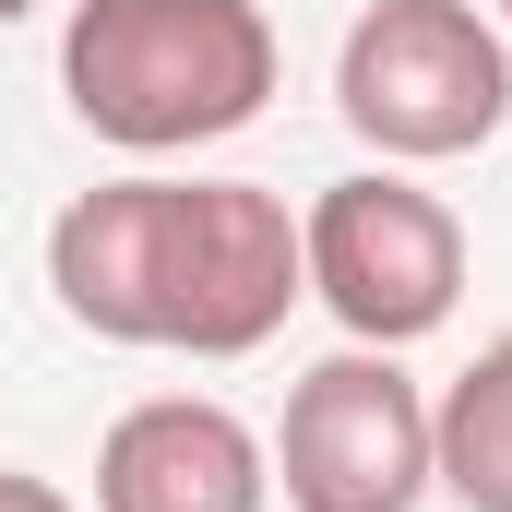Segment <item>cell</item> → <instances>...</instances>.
Listing matches in <instances>:
<instances>
[{"label":"cell","mask_w":512,"mask_h":512,"mask_svg":"<svg viewBox=\"0 0 512 512\" xmlns=\"http://www.w3.org/2000/svg\"><path fill=\"white\" fill-rule=\"evenodd\" d=\"M0 512H72L48 477H24V465H0Z\"/></svg>","instance_id":"8"},{"label":"cell","mask_w":512,"mask_h":512,"mask_svg":"<svg viewBox=\"0 0 512 512\" xmlns=\"http://www.w3.org/2000/svg\"><path fill=\"white\" fill-rule=\"evenodd\" d=\"M298 251H310V298L346 322V346H417L465 298V215L393 167L334 179L298 215Z\"/></svg>","instance_id":"4"},{"label":"cell","mask_w":512,"mask_h":512,"mask_svg":"<svg viewBox=\"0 0 512 512\" xmlns=\"http://www.w3.org/2000/svg\"><path fill=\"white\" fill-rule=\"evenodd\" d=\"M501 24H512V0H501Z\"/></svg>","instance_id":"10"},{"label":"cell","mask_w":512,"mask_h":512,"mask_svg":"<svg viewBox=\"0 0 512 512\" xmlns=\"http://www.w3.org/2000/svg\"><path fill=\"white\" fill-rule=\"evenodd\" d=\"M274 489H286V512H417L441 489L429 393L405 382L393 346H346V358L298 370L286 429H274Z\"/></svg>","instance_id":"5"},{"label":"cell","mask_w":512,"mask_h":512,"mask_svg":"<svg viewBox=\"0 0 512 512\" xmlns=\"http://www.w3.org/2000/svg\"><path fill=\"white\" fill-rule=\"evenodd\" d=\"M429 465L465 512H512V334L477 346L453 370V393L429 405Z\"/></svg>","instance_id":"7"},{"label":"cell","mask_w":512,"mask_h":512,"mask_svg":"<svg viewBox=\"0 0 512 512\" xmlns=\"http://www.w3.org/2000/svg\"><path fill=\"white\" fill-rule=\"evenodd\" d=\"M286 48L262 0H72L60 24V96L120 155H191L262 120Z\"/></svg>","instance_id":"2"},{"label":"cell","mask_w":512,"mask_h":512,"mask_svg":"<svg viewBox=\"0 0 512 512\" xmlns=\"http://www.w3.org/2000/svg\"><path fill=\"white\" fill-rule=\"evenodd\" d=\"M24 12H36V0H0V24H24Z\"/></svg>","instance_id":"9"},{"label":"cell","mask_w":512,"mask_h":512,"mask_svg":"<svg viewBox=\"0 0 512 512\" xmlns=\"http://www.w3.org/2000/svg\"><path fill=\"white\" fill-rule=\"evenodd\" d=\"M48 286L96 346L251 358L310 298V251L262 179H108L60 203Z\"/></svg>","instance_id":"1"},{"label":"cell","mask_w":512,"mask_h":512,"mask_svg":"<svg viewBox=\"0 0 512 512\" xmlns=\"http://www.w3.org/2000/svg\"><path fill=\"white\" fill-rule=\"evenodd\" d=\"M274 453L215 393H143L96 441V512H262Z\"/></svg>","instance_id":"6"},{"label":"cell","mask_w":512,"mask_h":512,"mask_svg":"<svg viewBox=\"0 0 512 512\" xmlns=\"http://www.w3.org/2000/svg\"><path fill=\"white\" fill-rule=\"evenodd\" d=\"M334 108L393 167L477 155L512 120V36L477 0H370L334 48Z\"/></svg>","instance_id":"3"}]
</instances>
